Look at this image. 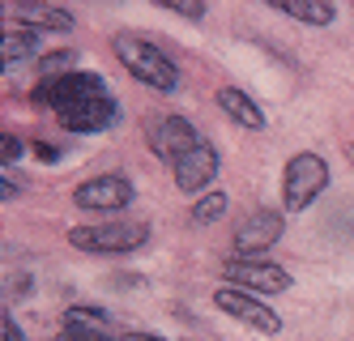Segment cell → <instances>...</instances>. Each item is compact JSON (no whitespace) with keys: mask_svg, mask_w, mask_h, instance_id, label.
<instances>
[{"mask_svg":"<svg viewBox=\"0 0 354 341\" xmlns=\"http://www.w3.org/2000/svg\"><path fill=\"white\" fill-rule=\"evenodd\" d=\"M35 107H52L68 133H103L115 124V98L107 94L103 77L73 68L64 77H47V82L30 94Z\"/></svg>","mask_w":354,"mask_h":341,"instance_id":"6da1fadb","label":"cell"},{"mask_svg":"<svg viewBox=\"0 0 354 341\" xmlns=\"http://www.w3.org/2000/svg\"><path fill=\"white\" fill-rule=\"evenodd\" d=\"M115 56H120V64L129 68L141 86H149V90L171 94L175 86H180V68H175V60L167 56V51H158L149 39H141V35H120V39H115Z\"/></svg>","mask_w":354,"mask_h":341,"instance_id":"7a4b0ae2","label":"cell"},{"mask_svg":"<svg viewBox=\"0 0 354 341\" xmlns=\"http://www.w3.org/2000/svg\"><path fill=\"white\" fill-rule=\"evenodd\" d=\"M149 239V226L141 222H98V226H73L68 243L77 252H98V256H120V252H137Z\"/></svg>","mask_w":354,"mask_h":341,"instance_id":"3957f363","label":"cell"},{"mask_svg":"<svg viewBox=\"0 0 354 341\" xmlns=\"http://www.w3.org/2000/svg\"><path fill=\"white\" fill-rule=\"evenodd\" d=\"M328 188V163L320 154H295L286 163V175H282V205L286 209H308L320 192Z\"/></svg>","mask_w":354,"mask_h":341,"instance_id":"277c9868","label":"cell"},{"mask_svg":"<svg viewBox=\"0 0 354 341\" xmlns=\"http://www.w3.org/2000/svg\"><path fill=\"white\" fill-rule=\"evenodd\" d=\"M214 307L222 311V316H231L239 324H248L252 333H282V320H277V311L261 303V295H248V291H235V286H222V291H214Z\"/></svg>","mask_w":354,"mask_h":341,"instance_id":"5b68a950","label":"cell"},{"mask_svg":"<svg viewBox=\"0 0 354 341\" xmlns=\"http://www.w3.org/2000/svg\"><path fill=\"white\" fill-rule=\"evenodd\" d=\"M222 273L231 277L235 291H248V295H282V291H290V273L282 265H269V260L235 256V260H226Z\"/></svg>","mask_w":354,"mask_h":341,"instance_id":"8992f818","label":"cell"},{"mask_svg":"<svg viewBox=\"0 0 354 341\" xmlns=\"http://www.w3.org/2000/svg\"><path fill=\"white\" fill-rule=\"evenodd\" d=\"M73 205L90 209V214H120V209L133 205V183L124 175H94V179L77 183Z\"/></svg>","mask_w":354,"mask_h":341,"instance_id":"52a82bcc","label":"cell"},{"mask_svg":"<svg viewBox=\"0 0 354 341\" xmlns=\"http://www.w3.org/2000/svg\"><path fill=\"white\" fill-rule=\"evenodd\" d=\"M196 145H201V137H196V128L184 116H167V120L154 124V133H149V149H154L162 163H171V167L180 158H188Z\"/></svg>","mask_w":354,"mask_h":341,"instance_id":"ba28073f","label":"cell"},{"mask_svg":"<svg viewBox=\"0 0 354 341\" xmlns=\"http://www.w3.org/2000/svg\"><path fill=\"white\" fill-rule=\"evenodd\" d=\"M277 239H282V214H277V209H257V214H248V222L235 230V248L248 260H257Z\"/></svg>","mask_w":354,"mask_h":341,"instance_id":"9c48e42d","label":"cell"},{"mask_svg":"<svg viewBox=\"0 0 354 341\" xmlns=\"http://www.w3.org/2000/svg\"><path fill=\"white\" fill-rule=\"evenodd\" d=\"M218 167H222V158H218V149L209 145V141H201L188 158H180L171 167V175H175V188L180 192H201V188H209L214 183V175H218Z\"/></svg>","mask_w":354,"mask_h":341,"instance_id":"30bf717a","label":"cell"},{"mask_svg":"<svg viewBox=\"0 0 354 341\" xmlns=\"http://www.w3.org/2000/svg\"><path fill=\"white\" fill-rule=\"evenodd\" d=\"M218 107H222L226 120L239 124V128H252V133H261V128H265V111H261L243 90H235V86H222V90H218Z\"/></svg>","mask_w":354,"mask_h":341,"instance_id":"8fae6325","label":"cell"},{"mask_svg":"<svg viewBox=\"0 0 354 341\" xmlns=\"http://www.w3.org/2000/svg\"><path fill=\"white\" fill-rule=\"evenodd\" d=\"M17 17L26 21V30H73V13L56 9V5H17Z\"/></svg>","mask_w":354,"mask_h":341,"instance_id":"7c38bea8","label":"cell"},{"mask_svg":"<svg viewBox=\"0 0 354 341\" xmlns=\"http://www.w3.org/2000/svg\"><path fill=\"white\" fill-rule=\"evenodd\" d=\"M273 9L295 17V21H308V26H328L337 17V9L328 0H273Z\"/></svg>","mask_w":354,"mask_h":341,"instance_id":"4fadbf2b","label":"cell"},{"mask_svg":"<svg viewBox=\"0 0 354 341\" xmlns=\"http://www.w3.org/2000/svg\"><path fill=\"white\" fill-rule=\"evenodd\" d=\"M43 51V30H13V35H5V43H0V60L5 64H17V60H26V56H39ZM47 56V51H43Z\"/></svg>","mask_w":354,"mask_h":341,"instance_id":"5bb4252c","label":"cell"},{"mask_svg":"<svg viewBox=\"0 0 354 341\" xmlns=\"http://www.w3.org/2000/svg\"><path fill=\"white\" fill-rule=\"evenodd\" d=\"M226 205H231V201H226V192H205V196L196 201V209H192V222H196V226L218 222V218L226 214Z\"/></svg>","mask_w":354,"mask_h":341,"instance_id":"9a60e30c","label":"cell"},{"mask_svg":"<svg viewBox=\"0 0 354 341\" xmlns=\"http://www.w3.org/2000/svg\"><path fill=\"white\" fill-rule=\"evenodd\" d=\"M64 329H107V316L94 307H68L64 311Z\"/></svg>","mask_w":354,"mask_h":341,"instance_id":"2e32d148","label":"cell"},{"mask_svg":"<svg viewBox=\"0 0 354 341\" xmlns=\"http://www.w3.org/2000/svg\"><path fill=\"white\" fill-rule=\"evenodd\" d=\"M39 64H43V73H47V77H64V73H68V64H77V51H68V47H64V51H47Z\"/></svg>","mask_w":354,"mask_h":341,"instance_id":"e0dca14e","label":"cell"},{"mask_svg":"<svg viewBox=\"0 0 354 341\" xmlns=\"http://www.w3.org/2000/svg\"><path fill=\"white\" fill-rule=\"evenodd\" d=\"M60 341H111L103 329H64V337Z\"/></svg>","mask_w":354,"mask_h":341,"instance_id":"ac0fdd59","label":"cell"},{"mask_svg":"<svg viewBox=\"0 0 354 341\" xmlns=\"http://www.w3.org/2000/svg\"><path fill=\"white\" fill-rule=\"evenodd\" d=\"M17 158H21V141H17V137H5V141H0V163L9 167V163H17Z\"/></svg>","mask_w":354,"mask_h":341,"instance_id":"d6986e66","label":"cell"},{"mask_svg":"<svg viewBox=\"0 0 354 341\" xmlns=\"http://www.w3.org/2000/svg\"><path fill=\"white\" fill-rule=\"evenodd\" d=\"M162 9L184 13V17H205V5H175V0H162Z\"/></svg>","mask_w":354,"mask_h":341,"instance_id":"ffe728a7","label":"cell"},{"mask_svg":"<svg viewBox=\"0 0 354 341\" xmlns=\"http://www.w3.org/2000/svg\"><path fill=\"white\" fill-rule=\"evenodd\" d=\"M35 154H39V158H43V163H56V158H60V149H52V145H43V141L35 145Z\"/></svg>","mask_w":354,"mask_h":341,"instance_id":"44dd1931","label":"cell"},{"mask_svg":"<svg viewBox=\"0 0 354 341\" xmlns=\"http://www.w3.org/2000/svg\"><path fill=\"white\" fill-rule=\"evenodd\" d=\"M124 341H162V337H154V333H133V337H124Z\"/></svg>","mask_w":354,"mask_h":341,"instance_id":"7402d4cb","label":"cell"}]
</instances>
